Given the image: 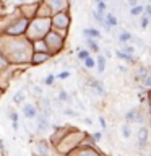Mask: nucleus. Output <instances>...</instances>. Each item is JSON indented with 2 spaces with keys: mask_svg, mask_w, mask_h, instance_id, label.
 I'll list each match as a JSON object with an SVG mask.
<instances>
[{
  "mask_svg": "<svg viewBox=\"0 0 151 156\" xmlns=\"http://www.w3.org/2000/svg\"><path fill=\"white\" fill-rule=\"evenodd\" d=\"M70 77V72H62V73L57 75V78H60V80H65V78Z\"/></svg>",
  "mask_w": 151,
  "mask_h": 156,
  "instance_id": "obj_27",
  "label": "nucleus"
},
{
  "mask_svg": "<svg viewBox=\"0 0 151 156\" xmlns=\"http://www.w3.org/2000/svg\"><path fill=\"white\" fill-rule=\"evenodd\" d=\"M55 21H57V23H63V25H67V18L65 17H57V18H55Z\"/></svg>",
  "mask_w": 151,
  "mask_h": 156,
  "instance_id": "obj_28",
  "label": "nucleus"
},
{
  "mask_svg": "<svg viewBox=\"0 0 151 156\" xmlns=\"http://www.w3.org/2000/svg\"><path fill=\"white\" fill-rule=\"evenodd\" d=\"M21 111H23L25 117H28V119H34V117H36V114H37V112H36V107H34L33 104H25Z\"/></svg>",
  "mask_w": 151,
  "mask_h": 156,
  "instance_id": "obj_4",
  "label": "nucleus"
},
{
  "mask_svg": "<svg viewBox=\"0 0 151 156\" xmlns=\"http://www.w3.org/2000/svg\"><path fill=\"white\" fill-rule=\"evenodd\" d=\"M54 78H55L54 75H47V77L44 78V85H47V86H50V85L54 83Z\"/></svg>",
  "mask_w": 151,
  "mask_h": 156,
  "instance_id": "obj_20",
  "label": "nucleus"
},
{
  "mask_svg": "<svg viewBox=\"0 0 151 156\" xmlns=\"http://www.w3.org/2000/svg\"><path fill=\"white\" fill-rule=\"evenodd\" d=\"M37 148H39V151H41L42 156H46V155H47V151H49V146H47L46 142H39V143H37Z\"/></svg>",
  "mask_w": 151,
  "mask_h": 156,
  "instance_id": "obj_13",
  "label": "nucleus"
},
{
  "mask_svg": "<svg viewBox=\"0 0 151 156\" xmlns=\"http://www.w3.org/2000/svg\"><path fill=\"white\" fill-rule=\"evenodd\" d=\"M110 26H112V28L117 26V18H115L112 13H104V28L109 31Z\"/></svg>",
  "mask_w": 151,
  "mask_h": 156,
  "instance_id": "obj_3",
  "label": "nucleus"
},
{
  "mask_svg": "<svg viewBox=\"0 0 151 156\" xmlns=\"http://www.w3.org/2000/svg\"><path fill=\"white\" fill-rule=\"evenodd\" d=\"M88 57H90V50L83 49V50H80V52H78V59H81V60H85V59H88Z\"/></svg>",
  "mask_w": 151,
  "mask_h": 156,
  "instance_id": "obj_18",
  "label": "nucleus"
},
{
  "mask_svg": "<svg viewBox=\"0 0 151 156\" xmlns=\"http://www.w3.org/2000/svg\"><path fill=\"white\" fill-rule=\"evenodd\" d=\"M49 59V55L47 54H42V52H34V57H33V62L34 64H41V62H44V60H47Z\"/></svg>",
  "mask_w": 151,
  "mask_h": 156,
  "instance_id": "obj_7",
  "label": "nucleus"
},
{
  "mask_svg": "<svg viewBox=\"0 0 151 156\" xmlns=\"http://www.w3.org/2000/svg\"><path fill=\"white\" fill-rule=\"evenodd\" d=\"M99 122H101V125H102V127L106 128V120L102 119V117H99Z\"/></svg>",
  "mask_w": 151,
  "mask_h": 156,
  "instance_id": "obj_32",
  "label": "nucleus"
},
{
  "mask_svg": "<svg viewBox=\"0 0 151 156\" xmlns=\"http://www.w3.org/2000/svg\"><path fill=\"white\" fill-rule=\"evenodd\" d=\"M85 67L86 68H93L94 65H96V62H94V59H91V57H88V59H85Z\"/></svg>",
  "mask_w": 151,
  "mask_h": 156,
  "instance_id": "obj_17",
  "label": "nucleus"
},
{
  "mask_svg": "<svg viewBox=\"0 0 151 156\" xmlns=\"http://www.w3.org/2000/svg\"><path fill=\"white\" fill-rule=\"evenodd\" d=\"M90 86L94 88V90H96V93H99V95H104V93H106V90H104V86H102V83L98 81V80H91V81H90Z\"/></svg>",
  "mask_w": 151,
  "mask_h": 156,
  "instance_id": "obj_6",
  "label": "nucleus"
},
{
  "mask_svg": "<svg viewBox=\"0 0 151 156\" xmlns=\"http://www.w3.org/2000/svg\"><path fill=\"white\" fill-rule=\"evenodd\" d=\"M130 15H132V17H141V15H143V7H141V5L133 7V8L130 10Z\"/></svg>",
  "mask_w": 151,
  "mask_h": 156,
  "instance_id": "obj_12",
  "label": "nucleus"
},
{
  "mask_svg": "<svg viewBox=\"0 0 151 156\" xmlns=\"http://www.w3.org/2000/svg\"><path fill=\"white\" fill-rule=\"evenodd\" d=\"M93 17H94V20L98 21V23L104 25V13H101V12H93Z\"/></svg>",
  "mask_w": 151,
  "mask_h": 156,
  "instance_id": "obj_14",
  "label": "nucleus"
},
{
  "mask_svg": "<svg viewBox=\"0 0 151 156\" xmlns=\"http://www.w3.org/2000/svg\"><path fill=\"white\" fill-rule=\"evenodd\" d=\"M140 25H141L143 29H146L148 28V18L146 17H141V18H140Z\"/></svg>",
  "mask_w": 151,
  "mask_h": 156,
  "instance_id": "obj_23",
  "label": "nucleus"
},
{
  "mask_svg": "<svg viewBox=\"0 0 151 156\" xmlns=\"http://www.w3.org/2000/svg\"><path fill=\"white\" fill-rule=\"evenodd\" d=\"M65 114H68V115H77V112H75V111H70V109H67Z\"/></svg>",
  "mask_w": 151,
  "mask_h": 156,
  "instance_id": "obj_31",
  "label": "nucleus"
},
{
  "mask_svg": "<svg viewBox=\"0 0 151 156\" xmlns=\"http://www.w3.org/2000/svg\"><path fill=\"white\" fill-rule=\"evenodd\" d=\"M122 52H123V54H127V55H130V57H133V54H135V47H133V46H125Z\"/></svg>",
  "mask_w": 151,
  "mask_h": 156,
  "instance_id": "obj_15",
  "label": "nucleus"
},
{
  "mask_svg": "<svg viewBox=\"0 0 151 156\" xmlns=\"http://www.w3.org/2000/svg\"><path fill=\"white\" fill-rule=\"evenodd\" d=\"M104 68H106V57H104V55H99V57H98V70H99V73H102Z\"/></svg>",
  "mask_w": 151,
  "mask_h": 156,
  "instance_id": "obj_10",
  "label": "nucleus"
},
{
  "mask_svg": "<svg viewBox=\"0 0 151 156\" xmlns=\"http://www.w3.org/2000/svg\"><path fill=\"white\" fill-rule=\"evenodd\" d=\"M128 3H130L132 8H133V7H137V5H138V0H128Z\"/></svg>",
  "mask_w": 151,
  "mask_h": 156,
  "instance_id": "obj_30",
  "label": "nucleus"
},
{
  "mask_svg": "<svg viewBox=\"0 0 151 156\" xmlns=\"http://www.w3.org/2000/svg\"><path fill=\"white\" fill-rule=\"evenodd\" d=\"M3 64H5V60H3L2 57H0V65H3Z\"/></svg>",
  "mask_w": 151,
  "mask_h": 156,
  "instance_id": "obj_34",
  "label": "nucleus"
},
{
  "mask_svg": "<svg viewBox=\"0 0 151 156\" xmlns=\"http://www.w3.org/2000/svg\"><path fill=\"white\" fill-rule=\"evenodd\" d=\"M132 39V34L128 33V31H122L120 33V36H119V41L122 42V44H125V42H128Z\"/></svg>",
  "mask_w": 151,
  "mask_h": 156,
  "instance_id": "obj_9",
  "label": "nucleus"
},
{
  "mask_svg": "<svg viewBox=\"0 0 151 156\" xmlns=\"http://www.w3.org/2000/svg\"><path fill=\"white\" fill-rule=\"evenodd\" d=\"M37 120V128H39V132H46L47 128H49V115H46V114H41V115H37L36 117Z\"/></svg>",
  "mask_w": 151,
  "mask_h": 156,
  "instance_id": "obj_1",
  "label": "nucleus"
},
{
  "mask_svg": "<svg viewBox=\"0 0 151 156\" xmlns=\"http://www.w3.org/2000/svg\"><path fill=\"white\" fill-rule=\"evenodd\" d=\"M23 99H25V95H23V93H21V91H18L17 95L13 96V101H15V103H21V101H23Z\"/></svg>",
  "mask_w": 151,
  "mask_h": 156,
  "instance_id": "obj_19",
  "label": "nucleus"
},
{
  "mask_svg": "<svg viewBox=\"0 0 151 156\" xmlns=\"http://www.w3.org/2000/svg\"><path fill=\"white\" fill-rule=\"evenodd\" d=\"M122 135L125 137V138L130 137V127H128V125H122Z\"/></svg>",
  "mask_w": 151,
  "mask_h": 156,
  "instance_id": "obj_21",
  "label": "nucleus"
},
{
  "mask_svg": "<svg viewBox=\"0 0 151 156\" xmlns=\"http://www.w3.org/2000/svg\"><path fill=\"white\" fill-rule=\"evenodd\" d=\"M59 99H62V101H67V99H68V95H67L63 90H60V93H59Z\"/></svg>",
  "mask_w": 151,
  "mask_h": 156,
  "instance_id": "obj_25",
  "label": "nucleus"
},
{
  "mask_svg": "<svg viewBox=\"0 0 151 156\" xmlns=\"http://www.w3.org/2000/svg\"><path fill=\"white\" fill-rule=\"evenodd\" d=\"M34 91H36L37 95H41V88H39V86H36V88H34Z\"/></svg>",
  "mask_w": 151,
  "mask_h": 156,
  "instance_id": "obj_33",
  "label": "nucleus"
},
{
  "mask_svg": "<svg viewBox=\"0 0 151 156\" xmlns=\"http://www.w3.org/2000/svg\"><path fill=\"white\" fill-rule=\"evenodd\" d=\"M141 80H143V85H145L146 88H150V86H151V77H150V75H146V77L141 78Z\"/></svg>",
  "mask_w": 151,
  "mask_h": 156,
  "instance_id": "obj_22",
  "label": "nucleus"
},
{
  "mask_svg": "<svg viewBox=\"0 0 151 156\" xmlns=\"http://www.w3.org/2000/svg\"><path fill=\"white\" fill-rule=\"evenodd\" d=\"M125 119L128 120V122H141L143 120V117H141V114H140V111L138 109H132V111H128L125 114Z\"/></svg>",
  "mask_w": 151,
  "mask_h": 156,
  "instance_id": "obj_2",
  "label": "nucleus"
},
{
  "mask_svg": "<svg viewBox=\"0 0 151 156\" xmlns=\"http://www.w3.org/2000/svg\"><path fill=\"white\" fill-rule=\"evenodd\" d=\"M115 55H117L119 59H122V60H125V62H135V59H133V57H130V55H127V54H123L122 50H115Z\"/></svg>",
  "mask_w": 151,
  "mask_h": 156,
  "instance_id": "obj_11",
  "label": "nucleus"
},
{
  "mask_svg": "<svg viewBox=\"0 0 151 156\" xmlns=\"http://www.w3.org/2000/svg\"><path fill=\"white\" fill-rule=\"evenodd\" d=\"M10 119L13 120V124L18 122V115H17V112H15V111H10Z\"/></svg>",
  "mask_w": 151,
  "mask_h": 156,
  "instance_id": "obj_26",
  "label": "nucleus"
},
{
  "mask_svg": "<svg viewBox=\"0 0 151 156\" xmlns=\"http://www.w3.org/2000/svg\"><path fill=\"white\" fill-rule=\"evenodd\" d=\"M86 44L90 46V47L94 50V52H99V47H98V44H96V42H94L93 39H90V37H88V39H86Z\"/></svg>",
  "mask_w": 151,
  "mask_h": 156,
  "instance_id": "obj_16",
  "label": "nucleus"
},
{
  "mask_svg": "<svg viewBox=\"0 0 151 156\" xmlns=\"http://www.w3.org/2000/svg\"><path fill=\"white\" fill-rule=\"evenodd\" d=\"M83 34H85V36H90V37H101V33H99L98 29H93V28L83 29Z\"/></svg>",
  "mask_w": 151,
  "mask_h": 156,
  "instance_id": "obj_8",
  "label": "nucleus"
},
{
  "mask_svg": "<svg viewBox=\"0 0 151 156\" xmlns=\"http://www.w3.org/2000/svg\"><path fill=\"white\" fill-rule=\"evenodd\" d=\"M143 13H145L143 17H146V18L151 15V7H150V5H146V7H143Z\"/></svg>",
  "mask_w": 151,
  "mask_h": 156,
  "instance_id": "obj_24",
  "label": "nucleus"
},
{
  "mask_svg": "<svg viewBox=\"0 0 151 156\" xmlns=\"http://www.w3.org/2000/svg\"><path fill=\"white\" fill-rule=\"evenodd\" d=\"M93 138H94V140H101V138H102L101 132H96V133H93Z\"/></svg>",
  "mask_w": 151,
  "mask_h": 156,
  "instance_id": "obj_29",
  "label": "nucleus"
},
{
  "mask_svg": "<svg viewBox=\"0 0 151 156\" xmlns=\"http://www.w3.org/2000/svg\"><path fill=\"white\" fill-rule=\"evenodd\" d=\"M138 142H140V146H141V148L146 146V142H148V130H146V128H140Z\"/></svg>",
  "mask_w": 151,
  "mask_h": 156,
  "instance_id": "obj_5",
  "label": "nucleus"
}]
</instances>
